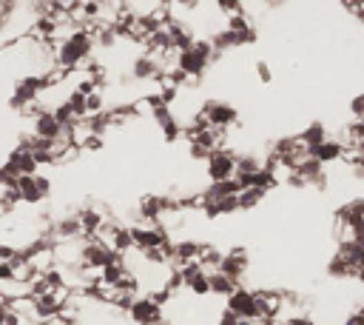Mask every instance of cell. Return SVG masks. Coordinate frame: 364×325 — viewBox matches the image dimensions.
Masks as SVG:
<instances>
[{
  "label": "cell",
  "instance_id": "cell-18",
  "mask_svg": "<svg viewBox=\"0 0 364 325\" xmlns=\"http://www.w3.org/2000/svg\"><path fill=\"white\" fill-rule=\"evenodd\" d=\"M299 140H302V143L307 146V151H310V149H316V146H322V143L327 140V129H325L322 123H310V126L299 134Z\"/></svg>",
  "mask_w": 364,
  "mask_h": 325
},
{
  "label": "cell",
  "instance_id": "cell-23",
  "mask_svg": "<svg viewBox=\"0 0 364 325\" xmlns=\"http://www.w3.org/2000/svg\"><path fill=\"white\" fill-rule=\"evenodd\" d=\"M350 111H353L356 120H364V95H356V98L350 100Z\"/></svg>",
  "mask_w": 364,
  "mask_h": 325
},
{
  "label": "cell",
  "instance_id": "cell-28",
  "mask_svg": "<svg viewBox=\"0 0 364 325\" xmlns=\"http://www.w3.org/2000/svg\"><path fill=\"white\" fill-rule=\"evenodd\" d=\"M287 325H316L313 319H307V317H296V319H290Z\"/></svg>",
  "mask_w": 364,
  "mask_h": 325
},
{
  "label": "cell",
  "instance_id": "cell-1",
  "mask_svg": "<svg viewBox=\"0 0 364 325\" xmlns=\"http://www.w3.org/2000/svg\"><path fill=\"white\" fill-rule=\"evenodd\" d=\"M94 35L88 29H80L75 32L71 37H66L60 46H57V52H55V66H57V72H71V68H77L80 63L91 60V49H94Z\"/></svg>",
  "mask_w": 364,
  "mask_h": 325
},
{
  "label": "cell",
  "instance_id": "cell-3",
  "mask_svg": "<svg viewBox=\"0 0 364 325\" xmlns=\"http://www.w3.org/2000/svg\"><path fill=\"white\" fill-rule=\"evenodd\" d=\"M236 171H239V157L231 149H220V151H213L208 157V177H211V183L236 180Z\"/></svg>",
  "mask_w": 364,
  "mask_h": 325
},
{
  "label": "cell",
  "instance_id": "cell-2",
  "mask_svg": "<svg viewBox=\"0 0 364 325\" xmlns=\"http://www.w3.org/2000/svg\"><path fill=\"white\" fill-rule=\"evenodd\" d=\"M213 57H216L213 43L211 40H197L191 52L177 55V68H180V72H185L188 77H202L208 72V66H211Z\"/></svg>",
  "mask_w": 364,
  "mask_h": 325
},
{
  "label": "cell",
  "instance_id": "cell-21",
  "mask_svg": "<svg viewBox=\"0 0 364 325\" xmlns=\"http://www.w3.org/2000/svg\"><path fill=\"white\" fill-rule=\"evenodd\" d=\"M268 194V192H262V189H245V192H239V212H248V208H256L262 203V197Z\"/></svg>",
  "mask_w": 364,
  "mask_h": 325
},
{
  "label": "cell",
  "instance_id": "cell-9",
  "mask_svg": "<svg viewBox=\"0 0 364 325\" xmlns=\"http://www.w3.org/2000/svg\"><path fill=\"white\" fill-rule=\"evenodd\" d=\"M131 237H134V248L142 251V254L160 251V248L168 243V237H165V231H162V228H145V225L131 228Z\"/></svg>",
  "mask_w": 364,
  "mask_h": 325
},
{
  "label": "cell",
  "instance_id": "cell-13",
  "mask_svg": "<svg viewBox=\"0 0 364 325\" xmlns=\"http://www.w3.org/2000/svg\"><path fill=\"white\" fill-rule=\"evenodd\" d=\"M345 143H338V140H325L322 146H316V149H310V157L316 160V162H322V166H327V162H338L345 157Z\"/></svg>",
  "mask_w": 364,
  "mask_h": 325
},
{
  "label": "cell",
  "instance_id": "cell-17",
  "mask_svg": "<svg viewBox=\"0 0 364 325\" xmlns=\"http://www.w3.org/2000/svg\"><path fill=\"white\" fill-rule=\"evenodd\" d=\"M208 280H211V294H216V297H225V299H228V297H231V294L239 288V286L231 280V277H225L222 271H211V274H208Z\"/></svg>",
  "mask_w": 364,
  "mask_h": 325
},
{
  "label": "cell",
  "instance_id": "cell-6",
  "mask_svg": "<svg viewBox=\"0 0 364 325\" xmlns=\"http://www.w3.org/2000/svg\"><path fill=\"white\" fill-rule=\"evenodd\" d=\"M17 194L23 203H40L52 194V180L43 177V174H35V177H20L17 180Z\"/></svg>",
  "mask_w": 364,
  "mask_h": 325
},
{
  "label": "cell",
  "instance_id": "cell-22",
  "mask_svg": "<svg viewBox=\"0 0 364 325\" xmlns=\"http://www.w3.org/2000/svg\"><path fill=\"white\" fill-rule=\"evenodd\" d=\"M327 271H330V277H353V268L347 266V260H345V254H342V251H338L336 257L330 260Z\"/></svg>",
  "mask_w": 364,
  "mask_h": 325
},
{
  "label": "cell",
  "instance_id": "cell-5",
  "mask_svg": "<svg viewBox=\"0 0 364 325\" xmlns=\"http://www.w3.org/2000/svg\"><path fill=\"white\" fill-rule=\"evenodd\" d=\"M202 118L211 123V129H231L239 123V111L225 100H208L202 109Z\"/></svg>",
  "mask_w": 364,
  "mask_h": 325
},
{
  "label": "cell",
  "instance_id": "cell-26",
  "mask_svg": "<svg viewBox=\"0 0 364 325\" xmlns=\"http://www.w3.org/2000/svg\"><path fill=\"white\" fill-rule=\"evenodd\" d=\"M345 325H364V317H361V311H356V314H350V317L345 319Z\"/></svg>",
  "mask_w": 364,
  "mask_h": 325
},
{
  "label": "cell",
  "instance_id": "cell-14",
  "mask_svg": "<svg viewBox=\"0 0 364 325\" xmlns=\"http://www.w3.org/2000/svg\"><path fill=\"white\" fill-rule=\"evenodd\" d=\"M228 32L231 35H236V43H253V29H251V23H248V17L245 15H231L228 17Z\"/></svg>",
  "mask_w": 364,
  "mask_h": 325
},
{
  "label": "cell",
  "instance_id": "cell-30",
  "mask_svg": "<svg viewBox=\"0 0 364 325\" xmlns=\"http://www.w3.org/2000/svg\"><path fill=\"white\" fill-rule=\"evenodd\" d=\"M358 311H361V317H364V306H361V308H358Z\"/></svg>",
  "mask_w": 364,
  "mask_h": 325
},
{
  "label": "cell",
  "instance_id": "cell-16",
  "mask_svg": "<svg viewBox=\"0 0 364 325\" xmlns=\"http://www.w3.org/2000/svg\"><path fill=\"white\" fill-rule=\"evenodd\" d=\"M128 277V268L123 266V260L119 263H111V266H106L103 271H100V286H106V288H117L119 283H123Z\"/></svg>",
  "mask_w": 364,
  "mask_h": 325
},
{
  "label": "cell",
  "instance_id": "cell-29",
  "mask_svg": "<svg viewBox=\"0 0 364 325\" xmlns=\"http://www.w3.org/2000/svg\"><path fill=\"white\" fill-rule=\"evenodd\" d=\"M358 280H361V286H364V271H361V274H358Z\"/></svg>",
  "mask_w": 364,
  "mask_h": 325
},
{
  "label": "cell",
  "instance_id": "cell-4",
  "mask_svg": "<svg viewBox=\"0 0 364 325\" xmlns=\"http://www.w3.org/2000/svg\"><path fill=\"white\" fill-rule=\"evenodd\" d=\"M43 89H48L46 77H23L15 83V91H12V98H9V106L12 109H23V106H29L35 103L40 95H43Z\"/></svg>",
  "mask_w": 364,
  "mask_h": 325
},
{
  "label": "cell",
  "instance_id": "cell-8",
  "mask_svg": "<svg viewBox=\"0 0 364 325\" xmlns=\"http://www.w3.org/2000/svg\"><path fill=\"white\" fill-rule=\"evenodd\" d=\"M32 131H35L37 140H46V143H57V140L66 137V129L57 123L55 111H40L35 118V129Z\"/></svg>",
  "mask_w": 364,
  "mask_h": 325
},
{
  "label": "cell",
  "instance_id": "cell-11",
  "mask_svg": "<svg viewBox=\"0 0 364 325\" xmlns=\"http://www.w3.org/2000/svg\"><path fill=\"white\" fill-rule=\"evenodd\" d=\"M220 271H222L225 277H231L233 283H239L242 277H245V271H248V254H245V248H233L228 257H222Z\"/></svg>",
  "mask_w": 364,
  "mask_h": 325
},
{
  "label": "cell",
  "instance_id": "cell-27",
  "mask_svg": "<svg viewBox=\"0 0 364 325\" xmlns=\"http://www.w3.org/2000/svg\"><path fill=\"white\" fill-rule=\"evenodd\" d=\"M6 319H9V306L0 303V325H6Z\"/></svg>",
  "mask_w": 364,
  "mask_h": 325
},
{
  "label": "cell",
  "instance_id": "cell-20",
  "mask_svg": "<svg viewBox=\"0 0 364 325\" xmlns=\"http://www.w3.org/2000/svg\"><path fill=\"white\" fill-rule=\"evenodd\" d=\"M80 234H83L80 217H66V220L57 223V237H60L63 243H68V240H80Z\"/></svg>",
  "mask_w": 364,
  "mask_h": 325
},
{
  "label": "cell",
  "instance_id": "cell-12",
  "mask_svg": "<svg viewBox=\"0 0 364 325\" xmlns=\"http://www.w3.org/2000/svg\"><path fill=\"white\" fill-rule=\"evenodd\" d=\"M253 303H256V319L274 322V317L282 306V297L274 291H253Z\"/></svg>",
  "mask_w": 364,
  "mask_h": 325
},
{
  "label": "cell",
  "instance_id": "cell-25",
  "mask_svg": "<svg viewBox=\"0 0 364 325\" xmlns=\"http://www.w3.org/2000/svg\"><path fill=\"white\" fill-rule=\"evenodd\" d=\"M256 75H259V80H262V83H271V80H274L271 66L265 63V60H259V63H256Z\"/></svg>",
  "mask_w": 364,
  "mask_h": 325
},
{
  "label": "cell",
  "instance_id": "cell-24",
  "mask_svg": "<svg viewBox=\"0 0 364 325\" xmlns=\"http://www.w3.org/2000/svg\"><path fill=\"white\" fill-rule=\"evenodd\" d=\"M180 134H182L180 131V120H171L168 126H162V137H165V140H177Z\"/></svg>",
  "mask_w": 364,
  "mask_h": 325
},
{
  "label": "cell",
  "instance_id": "cell-10",
  "mask_svg": "<svg viewBox=\"0 0 364 325\" xmlns=\"http://www.w3.org/2000/svg\"><path fill=\"white\" fill-rule=\"evenodd\" d=\"M231 314H236L239 319H256V303H253V291L248 288H236L228 297V308Z\"/></svg>",
  "mask_w": 364,
  "mask_h": 325
},
{
  "label": "cell",
  "instance_id": "cell-15",
  "mask_svg": "<svg viewBox=\"0 0 364 325\" xmlns=\"http://www.w3.org/2000/svg\"><path fill=\"white\" fill-rule=\"evenodd\" d=\"M296 174L302 177V183L307 185V183H316V185H325L327 183V177H325V171H322V162H316L313 157H307L302 166L296 169Z\"/></svg>",
  "mask_w": 364,
  "mask_h": 325
},
{
  "label": "cell",
  "instance_id": "cell-19",
  "mask_svg": "<svg viewBox=\"0 0 364 325\" xmlns=\"http://www.w3.org/2000/svg\"><path fill=\"white\" fill-rule=\"evenodd\" d=\"M239 212V197H228L220 203H205V217H222V214H233Z\"/></svg>",
  "mask_w": 364,
  "mask_h": 325
},
{
  "label": "cell",
  "instance_id": "cell-7",
  "mask_svg": "<svg viewBox=\"0 0 364 325\" xmlns=\"http://www.w3.org/2000/svg\"><path fill=\"white\" fill-rule=\"evenodd\" d=\"M131 319L137 325H160L162 322V306L157 303V297H140L128 308Z\"/></svg>",
  "mask_w": 364,
  "mask_h": 325
}]
</instances>
